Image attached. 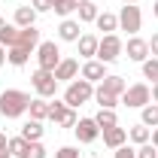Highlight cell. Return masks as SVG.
Segmentation results:
<instances>
[{
    "mask_svg": "<svg viewBox=\"0 0 158 158\" xmlns=\"http://www.w3.org/2000/svg\"><path fill=\"white\" fill-rule=\"evenodd\" d=\"M27 106H31V94L27 91L6 88L0 94V116H6V118H19L21 113H27Z\"/></svg>",
    "mask_w": 158,
    "mask_h": 158,
    "instance_id": "6da1fadb",
    "label": "cell"
},
{
    "mask_svg": "<svg viewBox=\"0 0 158 158\" xmlns=\"http://www.w3.org/2000/svg\"><path fill=\"white\" fill-rule=\"evenodd\" d=\"M91 98H94V82H88V79H73L67 85V91H64V103L67 106H82Z\"/></svg>",
    "mask_w": 158,
    "mask_h": 158,
    "instance_id": "7a4b0ae2",
    "label": "cell"
},
{
    "mask_svg": "<svg viewBox=\"0 0 158 158\" xmlns=\"http://www.w3.org/2000/svg\"><path fill=\"white\" fill-rule=\"evenodd\" d=\"M118 103H125V106H131V110H143L146 103H152V88H149L146 82L128 85V88H125V94L118 98Z\"/></svg>",
    "mask_w": 158,
    "mask_h": 158,
    "instance_id": "3957f363",
    "label": "cell"
},
{
    "mask_svg": "<svg viewBox=\"0 0 158 158\" xmlns=\"http://www.w3.org/2000/svg\"><path fill=\"white\" fill-rule=\"evenodd\" d=\"M31 85H34V91H37L40 98H46V100L55 98V91H58V79H55V73H52V70H43V67L34 70Z\"/></svg>",
    "mask_w": 158,
    "mask_h": 158,
    "instance_id": "277c9868",
    "label": "cell"
},
{
    "mask_svg": "<svg viewBox=\"0 0 158 158\" xmlns=\"http://www.w3.org/2000/svg\"><path fill=\"white\" fill-rule=\"evenodd\" d=\"M122 52H125V43H122L116 34H103V37H100V43H98V61L113 64Z\"/></svg>",
    "mask_w": 158,
    "mask_h": 158,
    "instance_id": "5b68a950",
    "label": "cell"
},
{
    "mask_svg": "<svg viewBox=\"0 0 158 158\" xmlns=\"http://www.w3.org/2000/svg\"><path fill=\"white\" fill-rule=\"evenodd\" d=\"M140 24H143V12H140V6L125 3V6H122V12H118V27H122V31H128L131 37H137Z\"/></svg>",
    "mask_w": 158,
    "mask_h": 158,
    "instance_id": "8992f818",
    "label": "cell"
},
{
    "mask_svg": "<svg viewBox=\"0 0 158 158\" xmlns=\"http://www.w3.org/2000/svg\"><path fill=\"white\" fill-rule=\"evenodd\" d=\"M37 61H40L43 70H52V73H55V67L61 64V49L52 43V40H46V43L37 46Z\"/></svg>",
    "mask_w": 158,
    "mask_h": 158,
    "instance_id": "52a82bcc",
    "label": "cell"
},
{
    "mask_svg": "<svg viewBox=\"0 0 158 158\" xmlns=\"http://www.w3.org/2000/svg\"><path fill=\"white\" fill-rule=\"evenodd\" d=\"M49 118L55 122V125H61V128H73L79 118H76V113H73V106H67L64 100H55L52 103V110H49Z\"/></svg>",
    "mask_w": 158,
    "mask_h": 158,
    "instance_id": "ba28073f",
    "label": "cell"
},
{
    "mask_svg": "<svg viewBox=\"0 0 158 158\" xmlns=\"http://www.w3.org/2000/svg\"><path fill=\"white\" fill-rule=\"evenodd\" d=\"M73 131H76V140L79 143H94L100 137V128L94 118H79L76 125H73Z\"/></svg>",
    "mask_w": 158,
    "mask_h": 158,
    "instance_id": "9c48e42d",
    "label": "cell"
},
{
    "mask_svg": "<svg viewBox=\"0 0 158 158\" xmlns=\"http://www.w3.org/2000/svg\"><path fill=\"white\" fill-rule=\"evenodd\" d=\"M125 52H128V58H131V61L143 64V61L149 58V40H143V37H131V40H128V46H125Z\"/></svg>",
    "mask_w": 158,
    "mask_h": 158,
    "instance_id": "30bf717a",
    "label": "cell"
},
{
    "mask_svg": "<svg viewBox=\"0 0 158 158\" xmlns=\"http://www.w3.org/2000/svg\"><path fill=\"white\" fill-rule=\"evenodd\" d=\"M79 73V61L76 58H61V64L55 67V79L58 82H73Z\"/></svg>",
    "mask_w": 158,
    "mask_h": 158,
    "instance_id": "8fae6325",
    "label": "cell"
},
{
    "mask_svg": "<svg viewBox=\"0 0 158 158\" xmlns=\"http://www.w3.org/2000/svg\"><path fill=\"white\" fill-rule=\"evenodd\" d=\"M82 79H88V82H103V79H106V64H103V61H85V64H82Z\"/></svg>",
    "mask_w": 158,
    "mask_h": 158,
    "instance_id": "7c38bea8",
    "label": "cell"
},
{
    "mask_svg": "<svg viewBox=\"0 0 158 158\" xmlns=\"http://www.w3.org/2000/svg\"><path fill=\"white\" fill-rule=\"evenodd\" d=\"M37 9H34V6H19V9H15V15H12V24H15V27H31V24H37Z\"/></svg>",
    "mask_w": 158,
    "mask_h": 158,
    "instance_id": "4fadbf2b",
    "label": "cell"
},
{
    "mask_svg": "<svg viewBox=\"0 0 158 158\" xmlns=\"http://www.w3.org/2000/svg\"><path fill=\"white\" fill-rule=\"evenodd\" d=\"M79 31H82V27H79V21H73V19H64L58 24V37L64 40V43H76V40L82 37Z\"/></svg>",
    "mask_w": 158,
    "mask_h": 158,
    "instance_id": "5bb4252c",
    "label": "cell"
},
{
    "mask_svg": "<svg viewBox=\"0 0 158 158\" xmlns=\"http://www.w3.org/2000/svg\"><path fill=\"white\" fill-rule=\"evenodd\" d=\"M103 134V143L110 146V149H118V146H125V140H128V131L125 128H106V131H100Z\"/></svg>",
    "mask_w": 158,
    "mask_h": 158,
    "instance_id": "9a60e30c",
    "label": "cell"
},
{
    "mask_svg": "<svg viewBox=\"0 0 158 158\" xmlns=\"http://www.w3.org/2000/svg\"><path fill=\"white\" fill-rule=\"evenodd\" d=\"M15 46H24V49L34 52V49L40 46V31L34 27V24H31V27H21V31H19V43H15Z\"/></svg>",
    "mask_w": 158,
    "mask_h": 158,
    "instance_id": "2e32d148",
    "label": "cell"
},
{
    "mask_svg": "<svg viewBox=\"0 0 158 158\" xmlns=\"http://www.w3.org/2000/svg\"><path fill=\"white\" fill-rule=\"evenodd\" d=\"M19 31L21 27H15L12 21L0 19V46H15V43H19Z\"/></svg>",
    "mask_w": 158,
    "mask_h": 158,
    "instance_id": "e0dca14e",
    "label": "cell"
},
{
    "mask_svg": "<svg viewBox=\"0 0 158 158\" xmlns=\"http://www.w3.org/2000/svg\"><path fill=\"white\" fill-rule=\"evenodd\" d=\"M76 43H79V55H82V58H91V55H98V43H100V40L94 37V34H82Z\"/></svg>",
    "mask_w": 158,
    "mask_h": 158,
    "instance_id": "ac0fdd59",
    "label": "cell"
},
{
    "mask_svg": "<svg viewBox=\"0 0 158 158\" xmlns=\"http://www.w3.org/2000/svg\"><path fill=\"white\" fill-rule=\"evenodd\" d=\"M98 88H103V91H110V94L122 98V94H125V88H128V82H125L122 76H106V79L98 85Z\"/></svg>",
    "mask_w": 158,
    "mask_h": 158,
    "instance_id": "d6986e66",
    "label": "cell"
},
{
    "mask_svg": "<svg viewBox=\"0 0 158 158\" xmlns=\"http://www.w3.org/2000/svg\"><path fill=\"white\" fill-rule=\"evenodd\" d=\"M27 58H31V49H24V46H9V52H6V61L12 67H24Z\"/></svg>",
    "mask_w": 158,
    "mask_h": 158,
    "instance_id": "ffe728a7",
    "label": "cell"
},
{
    "mask_svg": "<svg viewBox=\"0 0 158 158\" xmlns=\"http://www.w3.org/2000/svg\"><path fill=\"white\" fill-rule=\"evenodd\" d=\"M27 110H31V118H37V122H43V118H49V110H52V103H49L46 98H34Z\"/></svg>",
    "mask_w": 158,
    "mask_h": 158,
    "instance_id": "44dd1931",
    "label": "cell"
},
{
    "mask_svg": "<svg viewBox=\"0 0 158 158\" xmlns=\"http://www.w3.org/2000/svg\"><path fill=\"white\" fill-rule=\"evenodd\" d=\"M43 131H46V128H43V122H37V118H31V122H27V125L21 128V137L27 140V143H37V140L43 137Z\"/></svg>",
    "mask_w": 158,
    "mask_h": 158,
    "instance_id": "7402d4cb",
    "label": "cell"
},
{
    "mask_svg": "<svg viewBox=\"0 0 158 158\" xmlns=\"http://www.w3.org/2000/svg\"><path fill=\"white\" fill-rule=\"evenodd\" d=\"M94 24H98V31H103V34H113L118 27V15H113V12H100L98 19H94Z\"/></svg>",
    "mask_w": 158,
    "mask_h": 158,
    "instance_id": "603a6c76",
    "label": "cell"
},
{
    "mask_svg": "<svg viewBox=\"0 0 158 158\" xmlns=\"http://www.w3.org/2000/svg\"><path fill=\"white\" fill-rule=\"evenodd\" d=\"M94 100H98L100 110H116L118 106V98L110 94V91H103V88H94Z\"/></svg>",
    "mask_w": 158,
    "mask_h": 158,
    "instance_id": "cb8c5ba5",
    "label": "cell"
},
{
    "mask_svg": "<svg viewBox=\"0 0 158 158\" xmlns=\"http://www.w3.org/2000/svg\"><path fill=\"white\" fill-rule=\"evenodd\" d=\"M94 122H98L100 131H106V128H116L118 118H116V110H100L98 116H94Z\"/></svg>",
    "mask_w": 158,
    "mask_h": 158,
    "instance_id": "d4e9b609",
    "label": "cell"
},
{
    "mask_svg": "<svg viewBox=\"0 0 158 158\" xmlns=\"http://www.w3.org/2000/svg\"><path fill=\"white\" fill-rule=\"evenodd\" d=\"M128 137L134 140L137 146H143V143H149V137H152V131H149V128H146V125L140 122V125H134V128L128 131Z\"/></svg>",
    "mask_w": 158,
    "mask_h": 158,
    "instance_id": "484cf974",
    "label": "cell"
},
{
    "mask_svg": "<svg viewBox=\"0 0 158 158\" xmlns=\"http://www.w3.org/2000/svg\"><path fill=\"white\" fill-rule=\"evenodd\" d=\"M140 122H143L146 128H158V103H146V106H143Z\"/></svg>",
    "mask_w": 158,
    "mask_h": 158,
    "instance_id": "4316f807",
    "label": "cell"
},
{
    "mask_svg": "<svg viewBox=\"0 0 158 158\" xmlns=\"http://www.w3.org/2000/svg\"><path fill=\"white\" fill-rule=\"evenodd\" d=\"M76 12H79V24H85V21H94V19L100 15V12H98V6H94L91 0H88V3H82Z\"/></svg>",
    "mask_w": 158,
    "mask_h": 158,
    "instance_id": "83f0119b",
    "label": "cell"
},
{
    "mask_svg": "<svg viewBox=\"0 0 158 158\" xmlns=\"http://www.w3.org/2000/svg\"><path fill=\"white\" fill-rule=\"evenodd\" d=\"M143 76L152 79V85L158 82V58H146L143 61Z\"/></svg>",
    "mask_w": 158,
    "mask_h": 158,
    "instance_id": "f1b7e54d",
    "label": "cell"
},
{
    "mask_svg": "<svg viewBox=\"0 0 158 158\" xmlns=\"http://www.w3.org/2000/svg\"><path fill=\"white\" fill-rule=\"evenodd\" d=\"M52 9L58 12L61 19H67V15H70V12H73L76 6H73V0H52Z\"/></svg>",
    "mask_w": 158,
    "mask_h": 158,
    "instance_id": "f546056e",
    "label": "cell"
},
{
    "mask_svg": "<svg viewBox=\"0 0 158 158\" xmlns=\"http://www.w3.org/2000/svg\"><path fill=\"white\" fill-rule=\"evenodd\" d=\"M9 152H12L15 158H21L24 152H27V140H24V137H12V140H9Z\"/></svg>",
    "mask_w": 158,
    "mask_h": 158,
    "instance_id": "4dcf8cb0",
    "label": "cell"
},
{
    "mask_svg": "<svg viewBox=\"0 0 158 158\" xmlns=\"http://www.w3.org/2000/svg\"><path fill=\"white\" fill-rule=\"evenodd\" d=\"M21 158H46V146H43V143H27V152H24V155Z\"/></svg>",
    "mask_w": 158,
    "mask_h": 158,
    "instance_id": "1f68e13d",
    "label": "cell"
},
{
    "mask_svg": "<svg viewBox=\"0 0 158 158\" xmlns=\"http://www.w3.org/2000/svg\"><path fill=\"white\" fill-rule=\"evenodd\" d=\"M137 158H158V149L152 146V143H143L137 149Z\"/></svg>",
    "mask_w": 158,
    "mask_h": 158,
    "instance_id": "d6a6232c",
    "label": "cell"
},
{
    "mask_svg": "<svg viewBox=\"0 0 158 158\" xmlns=\"http://www.w3.org/2000/svg\"><path fill=\"white\" fill-rule=\"evenodd\" d=\"M55 158H79V149L76 146H61L58 152H55Z\"/></svg>",
    "mask_w": 158,
    "mask_h": 158,
    "instance_id": "836d02e7",
    "label": "cell"
},
{
    "mask_svg": "<svg viewBox=\"0 0 158 158\" xmlns=\"http://www.w3.org/2000/svg\"><path fill=\"white\" fill-rule=\"evenodd\" d=\"M113 152H116V158H137V152L128 149V146H118V149H113Z\"/></svg>",
    "mask_w": 158,
    "mask_h": 158,
    "instance_id": "e575fe53",
    "label": "cell"
},
{
    "mask_svg": "<svg viewBox=\"0 0 158 158\" xmlns=\"http://www.w3.org/2000/svg\"><path fill=\"white\" fill-rule=\"evenodd\" d=\"M31 3H34L37 12H49V9H52V0H31Z\"/></svg>",
    "mask_w": 158,
    "mask_h": 158,
    "instance_id": "d590c367",
    "label": "cell"
},
{
    "mask_svg": "<svg viewBox=\"0 0 158 158\" xmlns=\"http://www.w3.org/2000/svg\"><path fill=\"white\" fill-rule=\"evenodd\" d=\"M149 52H152V58H158V34H152L149 40Z\"/></svg>",
    "mask_w": 158,
    "mask_h": 158,
    "instance_id": "8d00e7d4",
    "label": "cell"
},
{
    "mask_svg": "<svg viewBox=\"0 0 158 158\" xmlns=\"http://www.w3.org/2000/svg\"><path fill=\"white\" fill-rule=\"evenodd\" d=\"M0 152H9V137L6 134H0Z\"/></svg>",
    "mask_w": 158,
    "mask_h": 158,
    "instance_id": "74e56055",
    "label": "cell"
},
{
    "mask_svg": "<svg viewBox=\"0 0 158 158\" xmlns=\"http://www.w3.org/2000/svg\"><path fill=\"white\" fill-rule=\"evenodd\" d=\"M152 103H158V82L152 85Z\"/></svg>",
    "mask_w": 158,
    "mask_h": 158,
    "instance_id": "f35d334b",
    "label": "cell"
},
{
    "mask_svg": "<svg viewBox=\"0 0 158 158\" xmlns=\"http://www.w3.org/2000/svg\"><path fill=\"white\" fill-rule=\"evenodd\" d=\"M149 140H152V146H155V149H158V128H155V131H152V137H149Z\"/></svg>",
    "mask_w": 158,
    "mask_h": 158,
    "instance_id": "ab89813d",
    "label": "cell"
},
{
    "mask_svg": "<svg viewBox=\"0 0 158 158\" xmlns=\"http://www.w3.org/2000/svg\"><path fill=\"white\" fill-rule=\"evenodd\" d=\"M3 64H6V49L0 46V67H3Z\"/></svg>",
    "mask_w": 158,
    "mask_h": 158,
    "instance_id": "60d3db41",
    "label": "cell"
},
{
    "mask_svg": "<svg viewBox=\"0 0 158 158\" xmlns=\"http://www.w3.org/2000/svg\"><path fill=\"white\" fill-rule=\"evenodd\" d=\"M82 3H88V0H73V6H76V9H79V6H82Z\"/></svg>",
    "mask_w": 158,
    "mask_h": 158,
    "instance_id": "b9f144b4",
    "label": "cell"
},
{
    "mask_svg": "<svg viewBox=\"0 0 158 158\" xmlns=\"http://www.w3.org/2000/svg\"><path fill=\"white\" fill-rule=\"evenodd\" d=\"M152 12H155V19H158V0H155V3H152Z\"/></svg>",
    "mask_w": 158,
    "mask_h": 158,
    "instance_id": "7bdbcfd3",
    "label": "cell"
},
{
    "mask_svg": "<svg viewBox=\"0 0 158 158\" xmlns=\"http://www.w3.org/2000/svg\"><path fill=\"white\" fill-rule=\"evenodd\" d=\"M0 158H9V152H0Z\"/></svg>",
    "mask_w": 158,
    "mask_h": 158,
    "instance_id": "ee69618b",
    "label": "cell"
},
{
    "mask_svg": "<svg viewBox=\"0 0 158 158\" xmlns=\"http://www.w3.org/2000/svg\"><path fill=\"white\" fill-rule=\"evenodd\" d=\"M122 3H137V0H122Z\"/></svg>",
    "mask_w": 158,
    "mask_h": 158,
    "instance_id": "f6af8a7d",
    "label": "cell"
}]
</instances>
